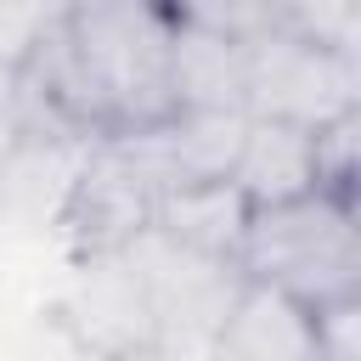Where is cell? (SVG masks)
I'll return each instance as SVG.
<instances>
[{
  "label": "cell",
  "instance_id": "6da1fadb",
  "mask_svg": "<svg viewBox=\"0 0 361 361\" xmlns=\"http://www.w3.org/2000/svg\"><path fill=\"white\" fill-rule=\"evenodd\" d=\"M68 51L96 102L102 135H135L175 113L169 96V0H68L62 6Z\"/></svg>",
  "mask_w": 361,
  "mask_h": 361
},
{
  "label": "cell",
  "instance_id": "7a4b0ae2",
  "mask_svg": "<svg viewBox=\"0 0 361 361\" xmlns=\"http://www.w3.org/2000/svg\"><path fill=\"white\" fill-rule=\"evenodd\" d=\"M243 276H259L299 305H327L344 293H361V226L355 197L310 186L276 203H254L237 248Z\"/></svg>",
  "mask_w": 361,
  "mask_h": 361
},
{
  "label": "cell",
  "instance_id": "3957f363",
  "mask_svg": "<svg viewBox=\"0 0 361 361\" xmlns=\"http://www.w3.org/2000/svg\"><path fill=\"white\" fill-rule=\"evenodd\" d=\"M158 192L164 186L130 135H96L79 147V158L68 169V186L51 209V231L62 237V248L73 259L118 254L124 243H135L152 226Z\"/></svg>",
  "mask_w": 361,
  "mask_h": 361
},
{
  "label": "cell",
  "instance_id": "277c9868",
  "mask_svg": "<svg viewBox=\"0 0 361 361\" xmlns=\"http://www.w3.org/2000/svg\"><path fill=\"white\" fill-rule=\"evenodd\" d=\"M124 259L152 316V355H214V333L243 282V265L186 248L152 226L135 243H124Z\"/></svg>",
  "mask_w": 361,
  "mask_h": 361
},
{
  "label": "cell",
  "instance_id": "5b68a950",
  "mask_svg": "<svg viewBox=\"0 0 361 361\" xmlns=\"http://www.w3.org/2000/svg\"><path fill=\"white\" fill-rule=\"evenodd\" d=\"M243 107L254 118H288V124L316 130V124L361 107V62L344 45L305 39V34L271 23L248 39Z\"/></svg>",
  "mask_w": 361,
  "mask_h": 361
},
{
  "label": "cell",
  "instance_id": "8992f818",
  "mask_svg": "<svg viewBox=\"0 0 361 361\" xmlns=\"http://www.w3.org/2000/svg\"><path fill=\"white\" fill-rule=\"evenodd\" d=\"M79 276L62 299V322L79 327V338L90 350H107V355H152V316H147V299H141V282L118 254H90V259H73Z\"/></svg>",
  "mask_w": 361,
  "mask_h": 361
},
{
  "label": "cell",
  "instance_id": "52a82bcc",
  "mask_svg": "<svg viewBox=\"0 0 361 361\" xmlns=\"http://www.w3.org/2000/svg\"><path fill=\"white\" fill-rule=\"evenodd\" d=\"M214 355L220 361H322L316 355V316L293 293H282L259 276H243L226 316H220Z\"/></svg>",
  "mask_w": 361,
  "mask_h": 361
},
{
  "label": "cell",
  "instance_id": "ba28073f",
  "mask_svg": "<svg viewBox=\"0 0 361 361\" xmlns=\"http://www.w3.org/2000/svg\"><path fill=\"white\" fill-rule=\"evenodd\" d=\"M243 130H248L243 107H175L164 124L135 130L130 141L152 164L158 186H180V180H220V175H231Z\"/></svg>",
  "mask_w": 361,
  "mask_h": 361
},
{
  "label": "cell",
  "instance_id": "9c48e42d",
  "mask_svg": "<svg viewBox=\"0 0 361 361\" xmlns=\"http://www.w3.org/2000/svg\"><path fill=\"white\" fill-rule=\"evenodd\" d=\"M243 90H248V39L175 17V39H169L175 107H243Z\"/></svg>",
  "mask_w": 361,
  "mask_h": 361
},
{
  "label": "cell",
  "instance_id": "30bf717a",
  "mask_svg": "<svg viewBox=\"0 0 361 361\" xmlns=\"http://www.w3.org/2000/svg\"><path fill=\"white\" fill-rule=\"evenodd\" d=\"M231 180H237V192L248 203H276V197L310 192L316 186V130L288 124V118H254L248 113V130H243Z\"/></svg>",
  "mask_w": 361,
  "mask_h": 361
},
{
  "label": "cell",
  "instance_id": "8fae6325",
  "mask_svg": "<svg viewBox=\"0 0 361 361\" xmlns=\"http://www.w3.org/2000/svg\"><path fill=\"white\" fill-rule=\"evenodd\" d=\"M248 209H254V203L237 192L231 175H220V180H180V186H164V192H158L152 231H164V237H175V243H186V248L237 259Z\"/></svg>",
  "mask_w": 361,
  "mask_h": 361
},
{
  "label": "cell",
  "instance_id": "7c38bea8",
  "mask_svg": "<svg viewBox=\"0 0 361 361\" xmlns=\"http://www.w3.org/2000/svg\"><path fill=\"white\" fill-rule=\"evenodd\" d=\"M276 28H293L305 39H327V45H344L355 51V0H276Z\"/></svg>",
  "mask_w": 361,
  "mask_h": 361
},
{
  "label": "cell",
  "instance_id": "4fadbf2b",
  "mask_svg": "<svg viewBox=\"0 0 361 361\" xmlns=\"http://www.w3.org/2000/svg\"><path fill=\"white\" fill-rule=\"evenodd\" d=\"M169 11L186 17V23H209V28L243 34V39H254L259 28L276 23V0H169Z\"/></svg>",
  "mask_w": 361,
  "mask_h": 361
},
{
  "label": "cell",
  "instance_id": "5bb4252c",
  "mask_svg": "<svg viewBox=\"0 0 361 361\" xmlns=\"http://www.w3.org/2000/svg\"><path fill=\"white\" fill-rule=\"evenodd\" d=\"M310 316H316V355L322 361H361V293L327 299Z\"/></svg>",
  "mask_w": 361,
  "mask_h": 361
},
{
  "label": "cell",
  "instance_id": "9a60e30c",
  "mask_svg": "<svg viewBox=\"0 0 361 361\" xmlns=\"http://www.w3.org/2000/svg\"><path fill=\"white\" fill-rule=\"evenodd\" d=\"M68 0H0V62H23Z\"/></svg>",
  "mask_w": 361,
  "mask_h": 361
},
{
  "label": "cell",
  "instance_id": "2e32d148",
  "mask_svg": "<svg viewBox=\"0 0 361 361\" xmlns=\"http://www.w3.org/2000/svg\"><path fill=\"white\" fill-rule=\"evenodd\" d=\"M28 141V113H23V73L17 62H0V169L23 152Z\"/></svg>",
  "mask_w": 361,
  "mask_h": 361
}]
</instances>
